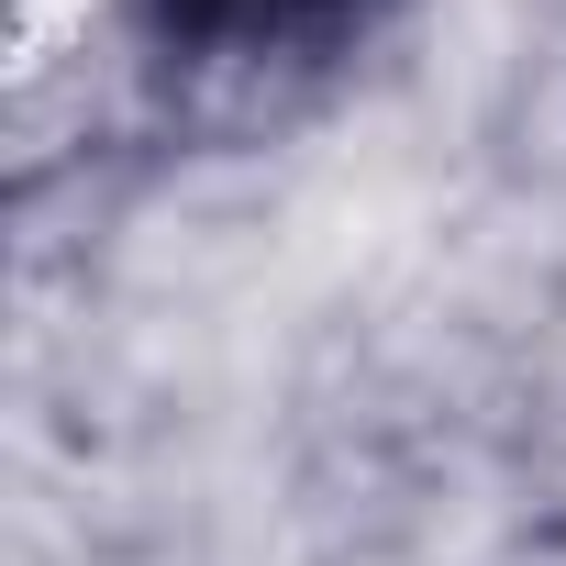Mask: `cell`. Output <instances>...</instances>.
<instances>
[{
	"mask_svg": "<svg viewBox=\"0 0 566 566\" xmlns=\"http://www.w3.org/2000/svg\"><path fill=\"white\" fill-rule=\"evenodd\" d=\"M145 12H156V45L189 67H301L356 45L389 0H145Z\"/></svg>",
	"mask_w": 566,
	"mask_h": 566,
	"instance_id": "1",
	"label": "cell"
}]
</instances>
